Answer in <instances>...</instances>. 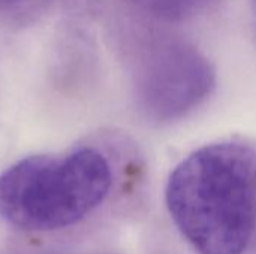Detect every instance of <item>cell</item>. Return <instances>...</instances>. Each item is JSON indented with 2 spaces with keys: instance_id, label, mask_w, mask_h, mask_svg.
<instances>
[{
  "instance_id": "7a4b0ae2",
  "label": "cell",
  "mask_w": 256,
  "mask_h": 254,
  "mask_svg": "<svg viewBox=\"0 0 256 254\" xmlns=\"http://www.w3.org/2000/svg\"><path fill=\"white\" fill-rule=\"evenodd\" d=\"M112 171L94 148L32 156L0 174V219L26 232L76 225L108 196Z\"/></svg>"
},
{
  "instance_id": "277c9868",
  "label": "cell",
  "mask_w": 256,
  "mask_h": 254,
  "mask_svg": "<svg viewBox=\"0 0 256 254\" xmlns=\"http://www.w3.org/2000/svg\"><path fill=\"white\" fill-rule=\"evenodd\" d=\"M150 15L166 19L180 21L200 12L210 0H132Z\"/></svg>"
},
{
  "instance_id": "6da1fadb",
  "label": "cell",
  "mask_w": 256,
  "mask_h": 254,
  "mask_svg": "<svg viewBox=\"0 0 256 254\" xmlns=\"http://www.w3.org/2000/svg\"><path fill=\"white\" fill-rule=\"evenodd\" d=\"M165 202L198 254H243L256 232V153L238 142L204 145L171 172Z\"/></svg>"
},
{
  "instance_id": "5b68a950",
  "label": "cell",
  "mask_w": 256,
  "mask_h": 254,
  "mask_svg": "<svg viewBox=\"0 0 256 254\" xmlns=\"http://www.w3.org/2000/svg\"><path fill=\"white\" fill-rule=\"evenodd\" d=\"M34 0H0L2 12H20L21 9L28 7Z\"/></svg>"
},
{
  "instance_id": "3957f363",
  "label": "cell",
  "mask_w": 256,
  "mask_h": 254,
  "mask_svg": "<svg viewBox=\"0 0 256 254\" xmlns=\"http://www.w3.org/2000/svg\"><path fill=\"white\" fill-rule=\"evenodd\" d=\"M214 87L210 60L183 40H162L144 55L136 73L141 111L154 123H171L198 108Z\"/></svg>"
}]
</instances>
